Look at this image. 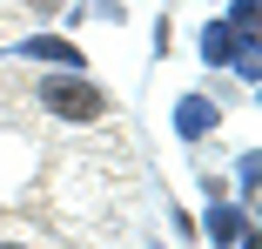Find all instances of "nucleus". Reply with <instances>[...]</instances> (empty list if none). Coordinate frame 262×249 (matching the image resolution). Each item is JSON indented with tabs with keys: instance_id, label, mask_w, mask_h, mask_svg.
Returning <instances> with one entry per match:
<instances>
[{
	"instance_id": "f257e3e1",
	"label": "nucleus",
	"mask_w": 262,
	"mask_h": 249,
	"mask_svg": "<svg viewBox=\"0 0 262 249\" xmlns=\"http://www.w3.org/2000/svg\"><path fill=\"white\" fill-rule=\"evenodd\" d=\"M40 108L61 115V121H101L115 101H108L94 81H68V74H61V81H40Z\"/></svg>"
},
{
	"instance_id": "f03ea898",
	"label": "nucleus",
	"mask_w": 262,
	"mask_h": 249,
	"mask_svg": "<svg viewBox=\"0 0 262 249\" xmlns=\"http://www.w3.org/2000/svg\"><path fill=\"white\" fill-rule=\"evenodd\" d=\"M20 54H27V61H61V68H81V47H74V40H61V34H34V40H20Z\"/></svg>"
},
{
	"instance_id": "7ed1b4c3",
	"label": "nucleus",
	"mask_w": 262,
	"mask_h": 249,
	"mask_svg": "<svg viewBox=\"0 0 262 249\" xmlns=\"http://www.w3.org/2000/svg\"><path fill=\"white\" fill-rule=\"evenodd\" d=\"M235 54H242V47H235V27H208V34H202V61H208V68H222V61H235Z\"/></svg>"
},
{
	"instance_id": "20e7f679",
	"label": "nucleus",
	"mask_w": 262,
	"mask_h": 249,
	"mask_svg": "<svg viewBox=\"0 0 262 249\" xmlns=\"http://www.w3.org/2000/svg\"><path fill=\"white\" fill-rule=\"evenodd\" d=\"M208 236H215V242H242V236H249L242 209H222V202H215V209H208Z\"/></svg>"
},
{
	"instance_id": "39448f33",
	"label": "nucleus",
	"mask_w": 262,
	"mask_h": 249,
	"mask_svg": "<svg viewBox=\"0 0 262 249\" xmlns=\"http://www.w3.org/2000/svg\"><path fill=\"white\" fill-rule=\"evenodd\" d=\"M208 121H215V108H208L202 94H188V101H182V115H175V128H182V135H202Z\"/></svg>"
},
{
	"instance_id": "423d86ee",
	"label": "nucleus",
	"mask_w": 262,
	"mask_h": 249,
	"mask_svg": "<svg viewBox=\"0 0 262 249\" xmlns=\"http://www.w3.org/2000/svg\"><path fill=\"white\" fill-rule=\"evenodd\" d=\"M27 14H54V7H68V0H20Z\"/></svg>"
},
{
	"instance_id": "0eeeda50",
	"label": "nucleus",
	"mask_w": 262,
	"mask_h": 249,
	"mask_svg": "<svg viewBox=\"0 0 262 249\" xmlns=\"http://www.w3.org/2000/svg\"><path fill=\"white\" fill-rule=\"evenodd\" d=\"M0 249H20V242H0Z\"/></svg>"
}]
</instances>
